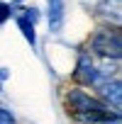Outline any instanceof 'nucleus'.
Instances as JSON below:
<instances>
[{"label": "nucleus", "instance_id": "1", "mask_svg": "<svg viewBox=\"0 0 122 124\" xmlns=\"http://www.w3.org/2000/svg\"><path fill=\"white\" fill-rule=\"evenodd\" d=\"M69 114L83 124H120V112L107 107L100 97H93L83 88H71L66 93Z\"/></svg>", "mask_w": 122, "mask_h": 124}, {"label": "nucleus", "instance_id": "2", "mask_svg": "<svg viewBox=\"0 0 122 124\" xmlns=\"http://www.w3.org/2000/svg\"><path fill=\"white\" fill-rule=\"evenodd\" d=\"M90 51L103 56L105 61H120L122 56V39H120V32L117 27H103L98 29L93 37H90Z\"/></svg>", "mask_w": 122, "mask_h": 124}, {"label": "nucleus", "instance_id": "3", "mask_svg": "<svg viewBox=\"0 0 122 124\" xmlns=\"http://www.w3.org/2000/svg\"><path fill=\"white\" fill-rule=\"evenodd\" d=\"M73 78L78 83H83V85H98L100 80H105L103 68H98V63L93 61V56L88 51H81L78 63H76V71H73Z\"/></svg>", "mask_w": 122, "mask_h": 124}, {"label": "nucleus", "instance_id": "4", "mask_svg": "<svg viewBox=\"0 0 122 124\" xmlns=\"http://www.w3.org/2000/svg\"><path fill=\"white\" fill-rule=\"evenodd\" d=\"M95 88L100 90V100H103L107 107H112V109H120L122 93H120V78H117V76H115V78H105V80H100Z\"/></svg>", "mask_w": 122, "mask_h": 124}, {"label": "nucleus", "instance_id": "5", "mask_svg": "<svg viewBox=\"0 0 122 124\" xmlns=\"http://www.w3.org/2000/svg\"><path fill=\"white\" fill-rule=\"evenodd\" d=\"M46 5H49V29L61 32L66 20V3L64 0H46Z\"/></svg>", "mask_w": 122, "mask_h": 124}, {"label": "nucleus", "instance_id": "6", "mask_svg": "<svg viewBox=\"0 0 122 124\" xmlns=\"http://www.w3.org/2000/svg\"><path fill=\"white\" fill-rule=\"evenodd\" d=\"M15 22H17V29L22 32V37H25V41L32 46V49H37V24H32L27 17H22L20 12L15 15Z\"/></svg>", "mask_w": 122, "mask_h": 124}, {"label": "nucleus", "instance_id": "7", "mask_svg": "<svg viewBox=\"0 0 122 124\" xmlns=\"http://www.w3.org/2000/svg\"><path fill=\"white\" fill-rule=\"evenodd\" d=\"M12 17V5L10 3H3V0H0V27H3L8 20Z\"/></svg>", "mask_w": 122, "mask_h": 124}, {"label": "nucleus", "instance_id": "8", "mask_svg": "<svg viewBox=\"0 0 122 124\" xmlns=\"http://www.w3.org/2000/svg\"><path fill=\"white\" fill-rule=\"evenodd\" d=\"M20 15H22V17H27L32 24H37V22H39V8H25Z\"/></svg>", "mask_w": 122, "mask_h": 124}, {"label": "nucleus", "instance_id": "9", "mask_svg": "<svg viewBox=\"0 0 122 124\" xmlns=\"http://www.w3.org/2000/svg\"><path fill=\"white\" fill-rule=\"evenodd\" d=\"M0 124H15V114L5 107H0Z\"/></svg>", "mask_w": 122, "mask_h": 124}, {"label": "nucleus", "instance_id": "10", "mask_svg": "<svg viewBox=\"0 0 122 124\" xmlns=\"http://www.w3.org/2000/svg\"><path fill=\"white\" fill-rule=\"evenodd\" d=\"M0 93H3V83H0Z\"/></svg>", "mask_w": 122, "mask_h": 124}, {"label": "nucleus", "instance_id": "11", "mask_svg": "<svg viewBox=\"0 0 122 124\" xmlns=\"http://www.w3.org/2000/svg\"><path fill=\"white\" fill-rule=\"evenodd\" d=\"M15 3H25V0H15Z\"/></svg>", "mask_w": 122, "mask_h": 124}]
</instances>
